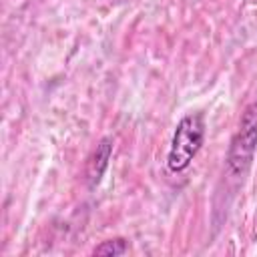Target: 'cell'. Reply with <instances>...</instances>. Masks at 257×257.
Returning <instances> with one entry per match:
<instances>
[{"mask_svg":"<svg viewBox=\"0 0 257 257\" xmlns=\"http://www.w3.org/2000/svg\"><path fill=\"white\" fill-rule=\"evenodd\" d=\"M257 151V100L249 102L241 114L237 133L231 139V147L225 159L227 173L233 177H243Z\"/></svg>","mask_w":257,"mask_h":257,"instance_id":"cell-2","label":"cell"},{"mask_svg":"<svg viewBox=\"0 0 257 257\" xmlns=\"http://www.w3.org/2000/svg\"><path fill=\"white\" fill-rule=\"evenodd\" d=\"M126 251H128V243H126V239H122V237L102 241L100 245H96V247L92 249L94 255H108V257H110V255H112V257L124 255Z\"/></svg>","mask_w":257,"mask_h":257,"instance_id":"cell-4","label":"cell"},{"mask_svg":"<svg viewBox=\"0 0 257 257\" xmlns=\"http://www.w3.org/2000/svg\"><path fill=\"white\" fill-rule=\"evenodd\" d=\"M112 149H114V143L110 137H102L96 145V149L92 151L90 159H88V167H86V181H88V189H94L98 187V183L102 181L106 169H108V163H110V157H112Z\"/></svg>","mask_w":257,"mask_h":257,"instance_id":"cell-3","label":"cell"},{"mask_svg":"<svg viewBox=\"0 0 257 257\" xmlns=\"http://www.w3.org/2000/svg\"><path fill=\"white\" fill-rule=\"evenodd\" d=\"M203 143H205L203 112H187L175 126L167 155V169L175 175L187 171L195 161V157L199 155Z\"/></svg>","mask_w":257,"mask_h":257,"instance_id":"cell-1","label":"cell"}]
</instances>
